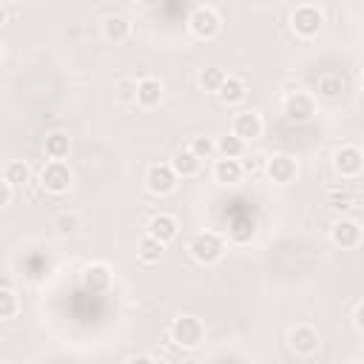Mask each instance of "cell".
<instances>
[{"instance_id":"6da1fadb","label":"cell","mask_w":364,"mask_h":364,"mask_svg":"<svg viewBox=\"0 0 364 364\" xmlns=\"http://www.w3.org/2000/svg\"><path fill=\"white\" fill-rule=\"evenodd\" d=\"M188 250L199 264H213V262H219L225 256V242H222V236L216 230H202V233H196L191 239Z\"/></svg>"},{"instance_id":"7a4b0ae2","label":"cell","mask_w":364,"mask_h":364,"mask_svg":"<svg viewBox=\"0 0 364 364\" xmlns=\"http://www.w3.org/2000/svg\"><path fill=\"white\" fill-rule=\"evenodd\" d=\"M202 338H205V324L196 316H179V318H173V324H171V341L176 347L193 350V347L202 344Z\"/></svg>"},{"instance_id":"3957f363","label":"cell","mask_w":364,"mask_h":364,"mask_svg":"<svg viewBox=\"0 0 364 364\" xmlns=\"http://www.w3.org/2000/svg\"><path fill=\"white\" fill-rule=\"evenodd\" d=\"M188 28L199 40H213L219 34V28H222V17H219V11L213 6H196L191 11V17H188Z\"/></svg>"},{"instance_id":"277c9868","label":"cell","mask_w":364,"mask_h":364,"mask_svg":"<svg viewBox=\"0 0 364 364\" xmlns=\"http://www.w3.org/2000/svg\"><path fill=\"white\" fill-rule=\"evenodd\" d=\"M321 23H324V14H321V9L313 6V3H301V6H296L293 14H290V26H293V31H296L299 37H316V34L321 31Z\"/></svg>"},{"instance_id":"5b68a950","label":"cell","mask_w":364,"mask_h":364,"mask_svg":"<svg viewBox=\"0 0 364 364\" xmlns=\"http://www.w3.org/2000/svg\"><path fill=\"white\" fill-rule=\"evenodd\" d=\"M40 182H43V188H46L48 193L60 196V193H65V191L71 188V171H68V165H65L63 159H51V162L43 165Z\"/></svg>"},{"instance_id":"8992f818","label":"cell","mask_w":364,"mask_h":364,"mask_svg":"<svg viewBox=\"0 0 364 364\" xmlns=\"http://www.w3.org/2000/svg\"><path fill=\"white\" fill-rule=\"evenodd\" d=\"M145 188H148L151 193H156V196H165V193H171V191L176 188V173L171 171V165L154 162V165H148V171H145Z\"/></svg>"},{"instance_id":"52a82bcc","label":"cell","mask_w":364,"mask_h":364,"mask_svg":"<svg viewBox=\"0 0 364 364\" xmlns=\"http://www.w3.org/2000/svg\"><path fill=\"white\" fill-rule=\"evenodd\" d=\"M361 165H364V154L355 145H341L333 154V168H336L338 176H358Z\"/></svg>"},{"instance_id":"ba28073f","label":"cell","mask_w":364,"mask_h":364,"mask_svg":"<svg viewBox=\"0 0 364 364\" xmlns=\"http://www.w3.org/2000/svg\"><path fill=\"white\" fill-rule=\"evenodd\" d=\"M313 114H316V102H313L310 94H304V91H293V94L284 97V117H287V119H293V122H304V119H310Z\"/></svg>"},{"instance_id":"9c48e42d","label":"cell","mask_w":364,"mask_h":364,"mask_svg":"<svg viewBox=\"0 0 364 364\" xmlns=\"http://www.w3.org/2000/svg\"><path fill=\"white\" fill-rule=\"evenodd\" d=\"M236 139L242 142H253L262 136V117L256 111H242L233 117V131H230Z\"/></svg>"},{"instance_id":"30bf717a","label":"cell","mask_w":364,"mask_h":364,"mask_svg":"<svg viewBox=\"0 0 364 364\" xmlns=\"http://www.w3.org/2000/svg\"><path fill=\"white\" fill-rule=\"evenodd\" d=\"M264 173L273 179V182H293L296 179V173H299V165H296V159L293 156H287V154H276V156H270L267 162H264Z\"/></svg>"},{"instance_id":"8fae6325","label":"cell","mask_w":364,"mask_h":364,"mask_svg":"<svg viewBox=\"0 0 364 364\" xmlns=\"http://www.w3.org/2000/svg\"><path fill=\"white\" fill-rule=\"evenodd\" d=\"M82 287L88 293H105L111 287V267L105 262H94L82 270Z\"/></svg>"},{"instance_id":"7c38bea8","label":"cell","mask_w":364,"mask_h":364,"mask_svg":"<svg viewBox=\"0 0 364 364\" xmlns=\"http://www.w3.org/2000/svg\"><path fill=\"white\" fill-rule=\"evenodd\" d=\"M318 333L310 324H299L290 330V347L296 350V355H313L318 350Z\"/></svg>"},{"instance_id":"4fadbf2b","label":"cell","mask_w":364,"mask_h":364,"mask_svg":"<svg viewBox=\"0 0 364 364\" xmlns=\"http://www.w3.org/2000/svg\"><path fill=\"white\" fill-rule=\"evenodd\" d=\"M330 236L341 247H358V242H361V225L355 219H338V222H333Z\"/></svg>"},{"instance_id":"5bb4252c","label":"cell","mask_w":364,"mask_h":364,"mask_svg":"<svg viewBox=\"0 0 364 364\" xmlns=\"http://www.w3.org/2000/svg\"><path fill=\"white\" fill-rule=\"evenodd\" d=\"M176 230H179V222H176L171 213H156V216L148 222V236L156 239L159 245H168L171 239H176Z\"/></svg>"},{"instance_id":"9a60e30c","label":"cell","mask_w":364,"mask_h":364,"mask_svg":"<svg viewBox=\"0 0 364 364\" xmlns=\"http://www.w3.org/2000/svg\"><path fill=\"white\" fill-rule=\"evenodd\" d=\"M136 102L142 108H154L162 102V82L156 77H142L136 82Z\"/></svg>"},{"instance_id":"2e32d148","label":"cell","mask_w":364,"mask_h":364,"mask_svg":"<svg viewBox=\"0 0 364 364\" xmlns=\"http://www.w3.org/2000/svg\"><path fill=\"white\" fill-rule=\"evenodd\" d=\"M102 34H105V40H111V43H122V40H128V34H131V20L122 17V14H108V17L102 20Z\"/></svg>"},{"instance_id":"e0dca14e","label":"cell","mask_w":364,"mask_h":364,"mask_svg":"<svg viewBox=\"0 0 364 364\" xmlns=\"http://www.w3.org/2000/svg\"><path fill=\"white\" fill-rule=\"evenodd\" d=\"M216 97H219L225 105H236V102H242V100L247 97V85H245V80H239V77H225V82L219 85Z\"/></svg>"},{"instance_id":"ac0fdd59","label":"cell","mask_w":364,"mask_h":364,"mask_svg":"<svg viewBox=\"0 0 364 364\" xmlns=\"http://www.w3.org/2000/svg\"><path fill=\"white\" fill-rule=\"evenodd\" d=\"M199 168H202V159H196L188 148L185 151H179L173 159H171V171L176 173V179L182 176V179H191V176H196L199 173Z\"/></svg>"},{"instance_id":"d6986e66","label":"cell","mask_w":364,"mask_h":364,"mask_svg":"<svg viewBox=\"0 0 364 364\" xmlns=\"http://www.w3.org/2000/svg\"><path fill=\"white\" fill-rule=\"evenodd\" d=\"M213 176H216V182H222V185H236V182H242L245 173H242L239 159H216Z\"/></svg>"},{"instance_id":"ffe728a7","label":"cell","mask_w":364,"mask_h":364,"mask_svg":"<svg viewBox=\"0 0 364 364\" xmlns=\"http://www.w3.org/2000/svg\"><path fill=\"white\" fill-rule=\"evenodd\" d=\"M162 250H165V245H159V242L151 239L148 233L136 242V259H139L142 264H156V262L162 259Z\"/></svg>"},{"instance_id":"44dd1931","label":"cell","mask_w":364,"mask_h":364,"mask_svg":"<svg viewBox=\"0 0 364 364\" xmlns=\"http://www.w3.org/2000/svg\"><path fill=\"white\" fill-rule=\"evenodd\" d=\"M3 179L11 185V188H23L28 179H31V168L23 162V159H11L3 171Z\"/></svg>"},{"instance_id":"7402d4cb","label":"cell","mask_w":364,"mask_h":364,"mask_svg":"<svg viewBox=\"0 0 364 364\" xmlns=\"http://www.w3.org/2000/svg\"><path fill=\"white\" fill-rule=\"evenodd\" d=\"M68 148H71L68 134L54 131V134L46 136V156H48V159H63V156H68Z\"/></svg>"},{"instance_id":"603a6c76","label":"cell","mask_w":364,"mask_h":364,"mask_svg":"<svg viewBox=\"0 0 364 364\" xmlns=\"http://www.w3.org/2000/svg\"><path fill=\"white\" fill-rule=\"evenodd\" d=\"M225 71L222 68H216V65H208V68H202L199 71V88L202 91H208V94H216L219 91V85L225 82Z\"/></svg>"},{"instance_id":"cb8c5ba5","label":"cell","mask_w":364,"mask_h":364,"mask_svg":"<svg viewBox=\"0 0 364 364\" xmlns=\"http://www.w3.org/2000/svg\"><path fill=\"white\" fill-rule=\"evenodd\" d=\"M318 97H324V100H338L341 97V91H344V80L338 77V74H324L321 80H318Z\"/></svg>"},{"instance_id":"d4e9b609","label":"cell","mask_w":364,"mask_h":364,"mask_svg":"<svg viewBox=\"0 0 364 364\" xmlns=\"http://www.w3.org/2000/svg\"><path fill=\"white\" fill-rule=\"evenodd\" d=\"M216 151L222 154V159H239V156H245V142L236 139L233 134H228L216 142Z\"/></svg>"},{"instance_id":"484cf974","label":"cell","mask_w":364,"mask_h":364,"mask_svg":"<svg viewBox=\"0 0 364 364\" xmlns=\"http://www.w3.org/2000/svg\"><path fill=\"white\" fill-rule=\"evenodd\" d=\"M80 216L74 213V210H63V213H57V219H54V228H57V233L60 236H74L77 230H80Z\"/></svg>"},{"instance_id":"4316f807","label":"cell","mask_w":364,"mask_h":364,"mask_svg":"<svg viewBox=\"0 0 364 364\" xmlns=\"http://www.w3.org/2000/svg\"><path fill=\"white\" fill-rule=\"evenodd\" d=\"M196 159H208L213 151H216V145H213V139L210 136H205V134H199V136H193L191 139V148H188Z\"/></svg>"},{"instance_id":"83f0119b","label":"cell","mask_w":364,"mask_h":364,"mask_svg":"<svg viewBox=\"0 0 364 364\" xmlns=\"http://www.w3.org/2000/svg\"><path fill=\"white\" fill-rule=\"evenodd\" d=\"M327 202H330V208H336V210H347V208H353L355 196H353L350 191H341V188H330V191H327Z\"/></svg>"},{"instance_id":"f1b7e54d","label":"cell","mask_w":364,"mask_h":364,"mask_svg":"<svg viewBox=\"0 0 364 364\" xmlns=\"http://www.w3.org/2000/svg\"><path fill=\"white\" fill-rule=\"evenodd\" d=\"M17 307H20L17 296H14L9 287H0V318H9V316H14V313H17Z\"/></svg>"},{"instance_id":"f546056e","label":"cell","mask_w":364,"mask_h":364,"mask_svg":"<svg viewBox=\"0 0 364 364\" xmlns=\"http://www.w3.org/2000/svg\"><path fill=\"white\" fill-rule=\"evenodd\" d=\"M117 100H119V102H136V80L122 77V80L117 82Z\"/></svg>"},{"instance_id":"4dcf8cb0","label":"cell","mask_w":364,"mask_h":364,"mask_svg":"<svg viewBox=\"0 0 364 364\" xmlns=\"http://www.w3.org/2000/svg\"><path fill=\"white\" fill-rule=\"evenodd\" d=\"M264 162H267V156H262V154H245V159L239 165H242V173L256 176V173L264 171Z\"/></svg>"},{"instance_id":"1f68e13d","label":"cell","mask_w":364,"mask_h":364,"mask_svg":"<svg viewBox=\"0 0 364 364\" xmlns=\"http://www.w3.org/2000/svg\"><path fill=\"white\" fill-rule=\"evenodd\" d=\"M253 236H256L253 222H239V225H233V228H230V239H233L236 245H245V242H250Z\"/></svg>"},{"instance_id":"d6a6232c","label":"cell","mask_w":364,"mask_h":364,"mask_svg":"<svg viewBox=\"0 0 364 364\" xmlns=\"http://www.w3.org/2000/svg\"><path fill=\"white\" fill-rule=\"evenodd\" d=\"M11 202V185L6 179H0V208H6Z\"/></svg>"},{"instance_id":"836d02e7","label":"cell","mask_w":364,"mask_h":364,"mask_svg":"<svg viewBox=\"0 0 364 364\" xmlns=\"http://www.w3.org/2000/svg\"><path fill=\"white\" fill-rule=\"evenodd\" d=\"M361 316H364V304L358 301V304H355V310H353V324H355V330H358V333L364 330V321H361Z\"/></svg>"},{"instance_id":"e575fe53","label":"cell","mask_w":364,"mask_h":364,"mask_svg":"<svg viewBox=\"0 0 364 364\" xmlns=\"http://www.w3.org/2000/svg\"><path fill=\"white\" fill-rule=\"evenodd\" d=\"M125 364H156V361H154L151 355H131Z\"/></svg>"},{"instance_id":"d590c367","label":"cell","mask_w":364,"mask_h":364,"mask_svg":"<svg viewBox=\"0 0 364 364\" xmlns=\"http://www.w3.org/2000/svg\"><path fill=\"white\" fill-rule=\"evenodd\" d=\"M6 20H9V11H6V6H3V3H0V26H3V23H6Z\"/></svg>"},{"instance_id":"8d00e7d4","label":"cell","mask_w":364,"mask_h":364,"mask_svg":"<svg viewBox=\"0 0 364 364\" xmlns=\"http://www.w3.org/2000/svg\"><path fill=\"white\" fill-rule=\"evenodd\" d=\"M350 364H361V361H350Z\"/></svg>"},{"instance_id":"74e56055","label":"cell","mask_w":364,"mask_h":364,"mask_svg":"<svg viewBox=\"0 0 364 364\" xmlns=\"http://www.w3.org/2000/svg\"><path fill=\"white\" fill-rule=\"evenodd\" d=\"M307 364H313V361H307Z\"/></svg>"}]
</instances>
